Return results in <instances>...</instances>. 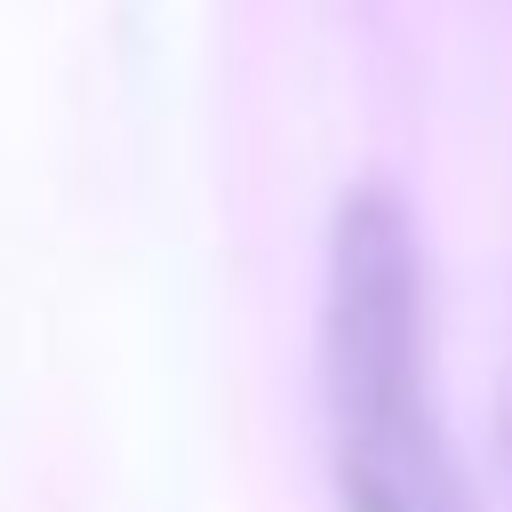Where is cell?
Wrapping results in <instances>:
<instances>
[{
  "label": "cell",
  "mask_w": 512,
  "mask_h": 512,
  "mask_svg": "<svg viewBox=\"0 0 512 512\" xmlns=\"http://www.w3.org/2000/svg\"><path fill=\"white\" fill-rule=\"evenodd\" d=\"M320 376L344 512H472L456 448L432 416L424 256L392 192H352L336 208Z\"/></svg>",
  "instance_id": "obj_1"
}]
</instances>
